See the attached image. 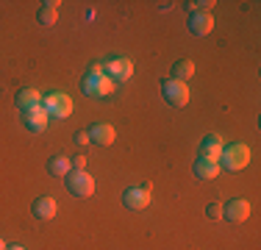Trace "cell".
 Listing matches in <instances>:
<instances>
[{
  "label": "cell",
  "mask_w": 261,
  "mask_h": 250,
  "mask_svg": "<svg viewBox=\"0 0 261 250\" xmlns=\"http://www.w3.org/2000/svg\"><path fill=\"white\" fill-rule=\"evenodd\" d=\"M250 164V147L245 142H233V145H225L222 147V156H220V167L231 172H239Z\"/></svg>",
  "instance_id": "6da1fadb"
},
{
  "label": "cell",
  "mask_w": 261,
  "mask_h": 250,
  "mask_svg": "<svg viewBox=\"0 0 261 250\" xmlns=\"http://www.w3.org/2000/svg\"><path fill=\"white\" fill-rule=\"evenodd\" d=\"M161 92H164L167 103H170V106H175V109H184V106L189 103V97H192L189 86H186L184 81H175V78L164 81V84H161Z\"/></svg>",
  "instance_id": "7a4b0ae2"
},
{
  "label": "cell",
  "mask_w": 261,
  "mask_h": 250,
  "mask_svg": "<svg viewBox=\"0 0 261 250\" xmlns=\"http://www.w3.org/2000/svg\"><path fill=\"white\" fill-rule=\"evenodd\" d=\"M81 89H84L86 95H92V97H109L111 92H114V81H111L106 72H100V75L89 72L84 78V84H81Z\"/></svg>",
  "instance_id": "3957f363"
},
{
  "label": "cell",
  "mask_w": 261,
  "mask_h": 250,
  "mask_svg": "<svg viewBox=\"0 0 261 250\" xmlns=\"http://www.w3.org/2000/svg\"><path fill=\"white\" fill-rule=\"evenodd\" d=\"M42 106L47 109V114L50 117H70L72 114V100L70 95H64V92H50V95L42 97Z\"/></svg>",
  "instance_id": "277c9868"
},
{
  "label": "cell",
  "mask_w": 261,
  "mask_h": 250,
  "mask_svg": "<svg viewBox=\"0 0 261 250\" xmlns=\"http://www.w3.org/2000/svg\"><path fill=\"white\" fill-rule=\"evenodd\" d=\"M67 186H70V192L78 195V197L95 195V178H92L86 170H72L70 175H67Z\"/></svg>",
  "instance_id": "5b68a950"
},
{
  "label": "cell",
  "mask_w": 261,
  "mask_h": 250,
  "mask_svg": "<svg viewBox=\"0 0 261 250\" xmlns=\"http://www.w3.org/2000/svg\"><path fill=\"white\" fill-rule=\"evenodd\" d=\"M106 75H109L114 84H122V81H128L130 75H134V61L125 59V56H117V59L106 61Z\"/></svg>",
  "instance_id": "8992f818"
},
{
  "label": "cell",
  "mask_w": 261,
  "mask_h": 250,
  "mask_svg": "<svg viewBox=\"0 0 261 250\" xmlns=\"http://www.w3.org/2000/svg\"><path fill=\"white\" fill-rule=\"evenodd\" d=\"M122 203L134 211L147 209V206H150V186H128V189L122 192Z\"/></svg>",
  "instance_id": "52a82bcc"
},
{
  "label": "cell",
  "mask_w": 261,
  "mask_h": 250,
  "mask_svg": "<svg viewBox=\"0 0 261 250\" xmlns=\"http://www.w3.org/2000/svg\"><path fill=\"white\" fill-rule=\"evenodd\" d=\"M222 217L231 220V222H245L247 217H250V203L242 200V197H236V200H231V203L222 206Z\"/></svg>",
  "instance_id": "ba28073f"
},
{
  "label": "cell",
  "mask_w": 261,
  "mask_h": 250,
  "mask_svg": "<svg viewBox=\"0 0 261 250\" xmlns=\"http://www.w3.org/2000/svg\"><path fill=\"white\" fill-rule=\"evenodd\" d=\"M47 120H50V114H47V109L45 106H34L31 111H25V125H28V131H34V134H42V131L47 128Z\"/></svg>",
  "instance_id": "9c48e42d"
},
{
  "label": "cell",
  "mask_w": 261,
  "mask_h": 250,
  "mask_svg": "<svg viewBox=\"0 0 261 250\" xmlns=\"http://www.w3.org/2000/svg\"><path fill=\"white\" fill-rule=\"evenodd\" d=\"M222 147H225V139L217 136V134H211V136H206V139L200 142V156H203V159H217V161H220Z\"/></svg>",
  "instance_id": "30bf717a"
},
{
  "label": "cell",
  "mask_w": 261,
  "mask_h": 250,
  "mask_svg": "<svg viewBox=\"0 0 261 250\" xmlns=\"http://www.w3.org/2000/svg\"><path fill=\"white\" fill-rule=\"evenodd\" d=\"M89 136H92L95 145H111V142L117 139V131L111 128L109 122H95V125H92V131H89Z\"/></svg>",
  "instance_id": "8fae6325"
},
{
  "label": "cell",
  "mask_w": 261,
  "mask_h": 250,
  "mask_svg": "<svg viewBox=\"0 0 261 250\" xmlns=\"http://www.w3.org/2000/svg\"><path fill=\"white\" fill-rule=\"evenodd\" d=\"M56 211H59V203L53 197H36L34 200V217L36 220H53Z\"/></svg>",
  "instance_id": "7c38bea8"
},
{
  "label": "cell",
  "mask_w": 261,
  "mask_h": 250,
  "mask_svg": "<svg viewBox=\"0 0 261 250\" xmlns=\"http://www.w3.org/2000/svg\"><path fill=\"white\" fill-rule=\"evenodd\" d=\"M220 170H222V167H220V161H217V159H203V156H200V159L195 161V175H197V178L211 181V178L220 175Z\"/></svg>",
  "instance_id": "4fadbf2b"
},
{
  "label": "cell",
  "mask_w": 261,
  "mask_h": 250,
  "mask_svg": "<svg viewBox=\"0 0 261 250\" xmlns=\"http://www.w3.org/2000/svg\"><path fill=\"white\" fill-rule=\"evenodd\" d=\"M211 28H214V17L211 14H192L189 31L195 36H206V34H211Z\"/></svg>",
  "instance_id": "5bb4252c"
},
{
  "label": "cell",
  "mask_w": 261,
  "mask_h": 250,
  "mask_svg": "<svg viewBox=\"0 0 261 250\" xmlns=\"http://www.w3.org/2000/svg\"><path fill=\"white\" fill-rule=\"evenodd\" d=\"M39 103H42V92H36V89H20L17 92V106H20L22 111H31Z\"/></svg>",
  "instance_id": "9a60e30c"
},
{
  "label": "cell",
  "mask_w": 261,
  "mask_h": 250,
  "mask_svg": "<svg viewBox=\"0 0 261 250\" xmlns=\"http://www.w3.org/2000/svg\"><path fill=\"white\" fill-rule=\"evenodd\" d=\"M47 170L50 175H70L72 172V159H67V156H50V161H47Z\"/></svg>",
  "instance_id": "2e32d148"
},
{
  "label": "cell",
  "mask_w": 261,
  "mask_h": 250,
  "mask_svg": "<svg viewBox=\"0 0 261 250\" xmlns=\"http://www.w3.org/2000/svg\"><path fill=\"white\" fill-rule=\"evenodd\" d=\"M59 0H50V3H42L39 9V22L42 25H56V20H59Z\"/></svg>",
  "instance_id": "e0dca14e"
},
{
  "label": "cell",
  "mask_w": 261,
  "mask_h": 250,
  "mask_svg": "<svg viewBox=\"0 0 261 250\" xmlns=\"http://www.w3.org/2000/svg\"><path fill=\"white\" fill-rule=\"evenodd\" d=\"M192 75H195V61H192V59L175 61V67H172V78L184 81V84H186V78H192Z\"/></svg>",
  "instance_id": "ac0fdd59"
},
{
  "label": "cell",
  "mask_w": 261,
  "mask_h": 250,
  "mask_svg": "<svg viewBox=\"0 0 261 250\" xmlns=\"http://www.w3.org/2000/svg\"><path fill=\"white\" fill-rule=\"evenodd\" d=\"M211 6H217L214 0H192L189 9H192V14H208Z\"/></svg>",
  "instance_id": "d6986e66"
},
{
  "label": "cell",
  "mask_w": 261,
  "mask_h": 250,
  "mask_svg": "<svg viewBox=\"0 0 261 250\" xmlns=\"http://www.w3.org/2000/svg\"><path fill=\"white\" fill-rule=\"evenodd\" d=\"M206 214H208V220H222V203H208Z\"/></svg>",
  "instance_id": "ffe728a7"
},
{
  "label": "cell",
  "mask_w": 261,
  "mask_h": 250,
  "mask_svg": "<svg viewBox=\"0 0 261 250\" xmlns=\"http://www.w3.org/2000/svg\"><path fill=\"white\" fill-rule=\"evenodd\" d=\"M75 142H78V145H89V142H92L89 131H84V128H81V131H75Z\"/></svg>",
  "instance_id": "44dd1931"
},
{
  "label": "cell",
  "mask_w": 261,
  "mask_h": 250,
  "mask_svg": "<svg viewBox=\"0 0 261 250\" xmlns=\"http://www.w3.org/2000/svg\"><path fill=\"white\" fill-rule=\"evenodd\" d=\"M72 167H75V170H86V156H75V159H72Z\"/></svg>",
  "instance_id": "7402d4cb"
},
{
  "label": "cell",
  "mask_w": 261,
  "mask_h": 250,
  "mask_svg": "<svg viewBox=\"0 0 261 250\" xmlns=\"http://www.w3.org/2000/svg\"><path fill=\"white\" fill-rule=\"evenodd\" d=\"M9 250H25V247H22V245H14V247H9Z\"/></svg>",
  "instance_id": "603a6c76"
},
{
  "label": "cell",
  "mask_w": 261,
  "mask_h": 250,
  "mask_svg": "<svg viewBox=\"0 0 261 250\" xmlns=\"http://www.w3.org/2000/svg\"><path fill=\"white\" fill-rule=\"evenodd\" d=\"M0 250H9V247H6V242H3V239H0Z\"/></svg>",
  "instance_id": "cb8c5ba5"
}]
</instances>
